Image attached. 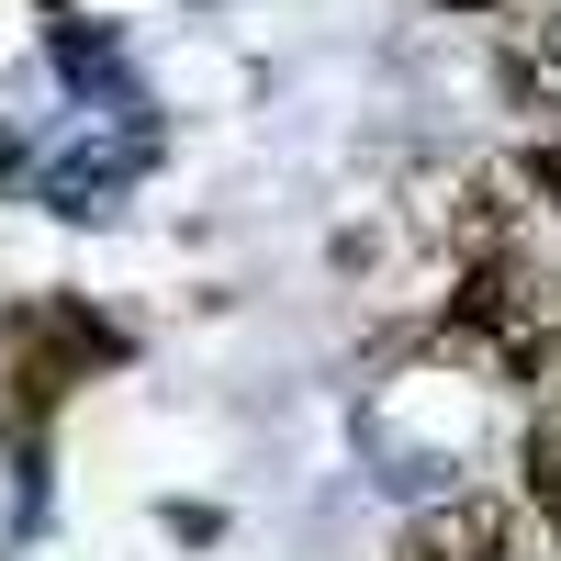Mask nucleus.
Masks as SVG:
<instances>
[{
    "label": "nucleus",
    "instance_id": "nucleus-9",
    "mask_svg": "<svg viewBox=\"0 0 561 561\" xmlns=\"http://www.w3.org/2000/svg\"><path fill=\"white\" fill-rule=\"evenodd\" d=\"M0 169H12V135H0Z\"/></svg>",
    "mask_w": 561,
    "mask_h": 561
},
{
    "label": "nucleus",
    "instance_id": "nucleus-5",
    "mask_svg": "<svg viewBox=\"0 0 561 561\" xmlns=\"http://www.w3.org/2000/svg\"><path fill=\"white\" fill-rule=\"evenodd\" d=\"M45 45H57V68H68L79 90H113V102H135V79H124V57H113V34H102V23L45 12Z\"/></svg>",
    "mask_w": 561,
    "mask_h": 561
},
{
    "label": "nucleus",
    "instance_id": "nucleus-2",
    "mask_svg": "<svg viewBox=\"0 0 561 561\" xmlns=\"http://www.w3.org/2000/svg\"><path fill=\"white\" fill-rule=\"evenodd\" d=\"M449 348L483 359L494 382H539V370H561V270H517V259L460 270V293H449Z\"/></svg>",
    "mask_w": 561,
    "mask_h": 561
},
{
    "label": "nucleus",
    "instance_id": "nucleus-3",
    "mask_svg": "<svg viewBox=\"0 0 561 561\" xmlns=\"http://www.w3.org/2000/svg\"><path fill=\"white\" fill-rule=\"evenodd\" d=\"M393 561H517V517L494 494H449L393 539Z\"/></svg>",
    "mask_w": 561,
    "mask_h": 561
},
{
    "label": "nucleus",
    "instance_id": "nucleus-4",
    "mask_svg": "<svg viewBox=\"0 0 561 561\" xmlns=\"http://www.w3.org/2000/svg\"><path fill=\"white\" fill-rule=\"evenodd\" d=\"M147 158H158V135H147V124H135L124 147H79V158L45 169V203H57V214H113V192H124Z\"/></svg>",
    "mask_w": 561,
    "mask_h": 561
},
{
    "label": "nucleus",
    "instance_id": "nucleus-6",
    "mask_svg": "<svg viewBox=\"0 0 561 561\" xmlns=\"http://www.w3.org/2000/svg\"><path fill=\"white\" fill-rule=\"evenodd\" d=\"M505 90H517V102H561V23L550 12L505 23Z\"/></svg>",
    "mask_w": 561,
    "mask_h": 561
},
{
    "label": "nucleus",
    "instance_id": "nucleus-7",
    "mask_svg": "<svg viewBox=\"0 0 561 561\" xmlns=\"http://www.w3.org/2000/svg\"><path fill=\"white\" fill-rule=\"evenodd\" d=\"M517 192H539V203L561 214V135H539V147H528V169H517Z\"/></svg>",
    "mask_w": 561,
    "mask_h": 561
},
{
    "label": "nucleus",
    "instance_id": "nucleus-1",
    "mask_svg": "<svg viewBox=\"0 0 561 561\" xmlns=\"http://www.w3.org/2000/svg\"><path fill=\"white\" fill-rule=\"evenodd\" d=\"M0 348H12V427H23V460H34V438H45V415H57L90 370H124V359H135V337H124L113 314H90L79 293L12 304V314H0Z\"/></svg>",
    "mask_w": 561,
    "mask_h": 561
},
{
    "label": "nucleus",
    "instance_id": "nucleus-8",
    "mask_svg": "<svg viewBox=\"0 0 561 561\" xmlns=\"http://www.w3.org/2000/svg\"><path fill=\"white\" fill-rule=\"evenodd\" d=\"M438 12H494V0H438Z\"/></svg>",
    "mask_w": 561,
    "mask_h": 561
}]
</instances>
